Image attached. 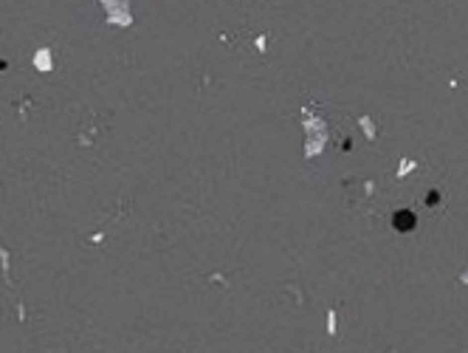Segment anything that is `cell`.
<instances>
[{
	"instance_id": "cell-1",
	"label": "cell",
	"mask_w": 468,
	"mask_h": 353,
	"mask_svg": "<svg viewBox=\"0 0 468 353\" xmlns=\"http://www.w3.org/2000/svg\"><path fill=\"white\" fill-rule=\"evenodd\" d=\"M395 226H398V229H412V226H415V215H412V212H398V215H395Z\"/></svg>"
}]
</instances>
